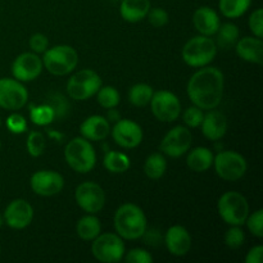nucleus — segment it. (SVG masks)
<instances>
[{
    "mask_svg": "<svg viewBox=\"0 0 263 263\" xmlns=\"http://www.w3.org/2000/svg\"><path fill=\"white\" fill-rule=\"evenodd\" d=\"M225 87L223 73L216 67H204L187 82V97L200 109H215L220 105Z\"/></svg>",
    "mask_w": 263,
    "mask_h": 263,
    "instance_id": "f257e3e1",
    "label": "nucleus"
},
{
    "mask_svg": "<svg viewBox=\"0 0 263 263\" xmlns=\"http://www.w3.org/2000/svg\"><path fill=\"white\" fill-rule=\"evenodd\" d=\"M116 233L122 239L136 240L146 231V217L143 210L133 203L122 204L115 215Z\"/></svg>",
    "mask_w": 263,
    "mask_h": 263,
    "instance_id": "f03ea898",
    "label": "nucleus"
},
{
    "mask_svg": "<svg viewBox=\"0 0 263 263\" xmlns=\"http://www.w3.org/2000/svg\"><path fill=\"white\" fill-rule=\"evenodd\" d=\"M64 158L68 166L79 174H87L97 163V153L87 139L74 138L64 149Z\"/></svg>",
    "mask_w": 263,
    "mask_h": 263,
    "instance_id": "7ed1b4c3",
    "label": "nucleus"
},
{
    "mask_svg": "<svg viewBox=\"0 0 263 263\" xmlns=\"http://www.w3.org/2000/svg\"><path fill=\"white\" fill-rule=\"evenodd\" d=\"M217 54L216 43L210 36H195L190 39L182 48V59L194 68H200L210 64Z\"/></svg>",
    "mask_w": 263,
    "mask_h": 263,
    "instance_id": "20e7f679",
    "label": "nucleus"
},
{
    "mask_svg": "<svg viewBox=\"0 0 263 263\" xmlns=\"http://www.w3.org/2000/svg\"><path fill=\"white\" fill-rule=\"evenodd\" d=\"M77 63H79V54L69 45H57L44 51V67L55 76L71 73L77 67Z\"/></svg>",
    "mask_w": 263,
    "mask_h": 263,
    "instance_id": "39448f33",
    "label": "nucleus"
},
{
    "mask_svg": "<svg viewBox=\"0 0 263 263\" xmlns=\"http://www.w3.org/2000/svg\"><path fill=\"white\" fill-rule=\"evenodd\" d=\"M217 210L220 217L231 226L244 225L249 216L248 200L238 192H228L221 195Z\"/></svg>",
    "mask_w": 263,
    "mask_h": 263,
    "instance_id": "423d86ee",
    "label": "nucleus"
},
{
    "mask_svg": "<svg viewBox=\"0 0 263 263\" xmlns=\"http://www.w3.org/2000/svg\"><path fill=\"white\" fill-rule=\"evenodd\" d=\"M92 256L103 263H117L125 256V244L118 234H99L92 240Z\"/></svg>",
    "mask_w": 263,
    "mask_h": 263,
    "instance_id": "0eeeda50",
    "label": "nucleus"
},
{
    "mask_svg": "<svg viewBox=\"0 0 263 263\" xmlns=\"http://www.w3.org/2000/svg\"><path fill=\"white\" fill-rule=\"evenodd\" d=\"M102 87V79L92 69H81L67 82V92L74 100H86L94 97Z\"/></svg>",
    "mask_w": 263,
    "mask_h": 263,
    "instance_id": "6e6552de",
    "label": "nucleus"
},
{
    "mask_svg": "<svg viewBox=\"0 0 263 263\" xmlns=\"http://www.w3.org/2000/svg\"><path fill=\"white\" fill-rule=\"evenodd\" d=\"M213 166L216 174L225 181H238L248 168L246 158L234 151L220 152L213 159Z\"/></svg>",
    "mask_w": 263,
    "mask_h": 263,
    "instance_id": "1a4fd4ad",
    "label": "nucleus"
},
{
    "mask_svg": "<svg viewBox=\"0 0 263 263\" xmlns=\"http://www.w3.org/2000/svg\"><path fill=\"white\" fill-rule=\"evenodd\" d=\"M151 108L154 117L161 122H174L181 113V103L179 98L171 91L159 90L153 92L151 99Z\"/></svg>",
    "mask_w": 263,
    "mask_h": 263,
    "instance_id": "9d476101",
    "label": "nucleus"
},
{
    "mask_svg": "<svg viewBox=\"0 0 263 263\" xmlns=\"http://www.w3.org/2000/svg\"><path fill=\"white\" fill-rule=\"evenodd\" d=\"M77 205L90 215L100 212L105 204V193L99 184L86 181L80 184L74 192Z\"/></svg>",
    "mask_w": 263,
    "mask_h": 263,
    "instance_id": "9b49d317",
    "label": "nucleus"
},
{
    "mask_svg": "<svg viewBox=\"0 0 263 263\" xmlns=\"http://www.w3.org/2000/svg\"><path fill=\"white\" fill-rule=\"evenodd\" d=\"M27 89L15 79H0V107L7 110H17L26 105Z\"/></svg>",
    "mask_w": 263,
    "mask_h": 263,
    "instance_id": "f8f14e48",
    "label": "nucleus"
},
{
    "mask_svg": "<svg viewBox=\"0 0 263 263\" xmlns=\"http://www.w3.org/2000/svg\"><path fill=\"white\" fill-rule=\"evenodd\" d=\"M193 143V135L185 126H176L171 128L161 143V151L171 158H179L190 149Z\"/></svg>",
    "mask_w": 263,
    "mask_h": 263,
    "instance_id": "ddd939ff",
    "label": "nucleus"
},
{
    "mask_svg": "<svg viewBox=\"0 0 263 263\" xmlns=\"http://www.w3.org/2000/svg\"><path fill=\"white\" fill-rule=\"evenodd\" d=\"M31 189L40 197H53L62 192L64 186V180L61 174L50 170L37 171L31 176Z\"/></svg>",
    "mask_w": 263,
    "mask_h": 263,
    "instance_id": "4468645a",
    "label": "nucleus"
},
{
    "mask_svg": "<svg viewBox=\"0 0 263 263\" xmlns=\"http://www.w3.org/2000/svg\"><path fill=\"white\" fill-rule=\"evenodd\" d=\"M43 59L36 53H22L14 59L12 64V73L21 82L33 81L43 71Z\"/></svg>",
    "mask_w": 263,
    "mask_h": 263,
    "instance_id": "2eb2a0df",
    "label": "nucleus"
},
{
    "mask_svg": "<svg viewBox=\"0 0 263 263\" xmlns=\"http://www.w3.org/2000/svg\"><path fill=\"white\" fill-rule=\"evenodd\" d=\"M4 222L14 230L27 228L33 218V208L27 200L14 199L7 205L4 211Z\"/></svg>",
    "mask_w": 263,
    "mask_h": 263,
    "instance_id": "dca6fc26",
    "label": "nucleus"
},
{
    "mask_svg": "<svg viewBox=\"0 0 263 263\" xmlns=\"http://www.w3.org/2000/svg\"><path fill=\"white\" fill-rule=\"evenodd\" d=\"M112 136L117 145L133 149L143 141V128L131 120H118L112 130Z\"/></svg>",
    "mask_w": 263,
    "mask_h": 263,
    "instance_id": "f3484780",
    "label": "nucleus"
},
{
    "mask_svg": "<svg viewBox=\"0 0 263 263\" xmlns=\"http://www.w3.org/2000/svg\"><path fill=\"white\" fill-rule=\"evenodd\" d=\"M164 243L172 256L182 257L186 256L192 248V236L184 226L175 225L167 230Z\"/></svg>",
    "mask_w": 263,
    "mask_h": 263,
    "instance_id": "a211bd4d",
    "label": "nucleus"
},
{
    "mask_svg": "<svg viewBox=\"0 0 263 263\" xmlns=\"http://www.w3.org/2000/svg\"><path fill=\"white\" fill-rule=\"evenodd\" d=\"M202 133L208 140H220L225 136L228 131V118L222 112L211 109L207 115L203 117Z\"/></svg>",
    "mask_w": 263,
    "mask_h": 263,
    "instance_id": "6ab92c4d",
    "label": "nucleus"
},
{
    "mask_svg": "<svg viewBox=\"0 0 263 263\" xmlns=\"http://www.w3.org/2000/svg\"><path fill=\"white\" fill-rule=\"evenodd\" d=\"M193 23L194 27L200 35L213 36L217 32L218 27L221 26L220 17L217 13L210 7H200L195 10L193 15Z\"/></svg>",
    "mask_w": 263,
    "mask_h": 263,
    "instance_id": "aec40b11",
    "label": "nucleus"
},
{
    "mask_svg": "<svg viewBox=\"0 0 263 263\" xmlns=\"http://www.w3.org/2000/svg\"><path fill=\"white\" fill-rule=\"evenodd\" d=\"M80 133L82 138L89 141L104 140L110 133V125L103 116H90L80 126Z\"/></svg>",
    "mask_w": 263,
    "mask_h": 263,
    "instance_id": "412c9836",
    "label": "nucleus"
},
{
    "mask_svg": "<svg viewBox=\"0 0 263 263\" xmlns=\"http://www.w3.org/2000/svg\"><path fill=\"white\" fill-rule=\"evenodd\" d=\"M236 54L243 61L254 64L263 63V43L259 37H247L239 39L235 45Z\"/></svg>",
    "mask_w": 263,
    "mask_h": 263,
    "instance_id": "4be33fe9",
    "label": "nucleus"
},
{
    "mask_svg": "<svg viewBox=\"0 0 263 263\" xmlns=\"http://www.w3.org/2000/svg\"><path fill=\"white\" fill-rule=\"evenodd\" d=\"M151 10L149 0H122L120 5L121 17L131 23L144 20Z\"/></svg>",
    "mask_w": 263,
    "mask_h": 263,
    "instance_id": "5701e85b",
    "label": "nucleus"
},
{
    "mask_svg": "<svg viewBox=\"0 0 263 263\" xmlns=\"http://www.w3.org/2000/svg\"><path fill=\"white\" fill-rule=\"evenodd\" d=\"M213 159H215V156H213L211 149L204 148V146H198L190 152L186 163L192 171L205 172L212 167Z\"/></svg>",
    "mask_w": 263,
    "mask_h": 263,
    "instance_id": "b1692460",
    "label": "nucleus"
},
{
    "mask_svg": "<svg viewBox=\"0 0 263 263\" xmlns=\"http://www.w3.org/2000/svg\"><path fill=\"white\" fill-rule=\"evenodd\" d=\"M102 230V225H100L99 218L95 217L92 215L84 216L82 218H80L79 222L76 225V233L82 240H94L98 235L100 234Z\"/></svg>",
    "mask_w": 263,
    "mask_h": 263,
    "instance_id": "393cba45",
    "label": "nucleus"
},
{
    "mask_svg": "<svg viewBox=\"0 0 263 263\" xmlns=\"http://www.w3.org/2000/svg\"><path fill=\"white\" fill-rule=\"evenodd\" d=\"M217 41L216 46L223 49V50H230L235 48L236 43L239 40V28L234 23H223L217 30Z\"/></svg>",
    "mask_w": 263,
    "mask_h": 263,
    "instance_id": "a878e982",
    "label": "nucleus"
},
{
    "mask_svg": "<svg viewBox=\"0 0 263 263\" xmlns=\"http://www.w3.org/2000/svg\"><path fill=\"white\" fill-rule=\"evenodd\" d=\"M103 163H104V167L107 168V171L112 172V174H123L131 166L130 158L125 153L113 151L107 152Z\"/></svg>",
    "mask_w": 263,
    "mask_h": 263,
    "instance_id": "bb28decb",
    "label": "nucleus"
},
{
    "mask_svg": "<svg viewBox=\"0 0 263 263\" xmlns=\"http://www.w3.org/2000/svg\"><path fill=\"white\" fill-rule=\"evenodd\" d=\"M167 162L161 153H154L146 158L144 164V172L152 180H158L166 174Z\"/></svg>",
    "mask_w": 263,
    "mask_h": 263,
    "instance_id": "cd10ccee",
    "label": "nucleus"
},
{
    "mask_svg": "<svg viewBox=\"0 0 263 263\" xmlns=\"http://www.w3.org/2000/svg\"><path fill=\"white\" fill-rule=\"evenodd\" d=\"M252 0H220L218 7L226 18H239L249 9Z\"/></svg>",
    "mask_w": 263,
    "mask_h": 263,
    "instance_id": "c85d7f7f",
    "label": "nucleus"
},
{
    "mask_svg": "<svg viewBox=\"0 0 263 263\" xmlns=\"http://www.w3.org/2000/svg\"><path fill=\"white\" fill-rule=\"evenodd\" d=\"M153 87L148 84H136L128 91V100L135 107H145L153 97Z\"/></svg>",
    "mask_w": 263,
    "mask_h": 263,
    "instance_id": "c756f323",
    "label": "nucleus"
},
{
    "mask_svg": "<svg viewBox=\"0 0 263 263\" xmlns=\"http://www.w3.org/2000/svg\"><path fill=\"white\" fill-rule=\"evenodd\" d=\"M30 118L35 125L37 126H46L50 125L55 120L54 110L49 104H40V105H31L30 107Z\"/></svg>",
    "mask_w": 263,
    "mask_h": 263,
    "instance_id": "7c9ffc66",
    "label": "nucleus"
},
{
    "mask_svg": "<svg viewBox=\"0 0 263 263\" xmlns=\"http://www.w3.org/2000/svg\"><path fill=\"white\" fill-rule=\"evenodd\" d=\"M98 103L102 105L105 109H110V108H116L120 104V92L116 87L113 86H104L100 87L97 92Z\"/></svg>",
    "mask_w": 263,
    "mask_h": 263,
    "instance_id": "2f4dec72",
    "label": "nucleus"
},
{
    "mask_svg": "<svg viewBox=\"0 0 263 263\" xmlns=\"http://www.w3.org/2000/svg\"><path fill=\"white\" fill-rule=\"evenodd\" d=\"M26 146H27V152L30 156L40 157L45 149V138L40 131H31L28 134Z\"/></svg>",
    "mask_w": 263,
    "mask_h": 263,
    "instance_id": "473e14b6",
    "label": "nucleus"
},
{
    "mask_svg": "<svg viewBox=\"0 0 263 263\" xmlns=\"http://www.w3.org/2000/svg\"><path fill=\"white\" fill-rule=\"evenodd\" d=\"M46 104L51 107L54 110L55 118H63L69 110V103L67 102L66 98L61 94H50L49 99L46 100Z\"/></svg>",
    "mask_w": 263,
    "mask_h": 263,
    "instance_id": "72a5a7b5",
    "label": "nucleus"
},
{
    "mask_svg": "<svg viewBox=\"0 0 263 263\" xmlns=\"http://www.w3.org/2000/svg\"><path fill=\"white\" fill-rule=\"evenodd\" d=\"M246 240V234L241 230L240 226H233L225 234V244L230 249H238L243 246Z\"/></svg>",
    "mask_w": 263,
    "mask_h": 263,
    "instance_id": "f704fd0d",
    "label": "nucleus"
},
{
    "mask_svg": "<svg viewBox=\"0 0 263 263\" xmlns=\"http://www.w3.org/2000/svg\"><path fill=\"white\" fill-rule=\"evenodd\" d=\"M203 117H204V115H203L202 109L195 107V105L194 107L187 108L184 112V115H182V120H184L185 125L190 128L199 127L203 121Z\"/></svg>",
    "mask_w": 263,
    "mask_h": 263,
    "instance_id": "c9c22d12",
    "label": "nucleus"
},
{
    "mask_svg": "<svg viewBox=\"0 0 263 263\" xmlns=\"http://www.w3.org/2000/svg\"><path fill=\"white\" fill-rule=\"evenodd\" d=\"M246 223L248 225L249 231L253 234L254 236L261 239L263 236V211L258 210L253 213V215L248 216Z\"/></svg>",
    "mask_w": 263,
    "mask_h": 263,
    "instance_id": "e433bc0d",
    "label": "nucleus"
},
{
    "mask_svg": "<svg viewBox=\"0 0 263 263\" xmlns=\"http://www.w3.org/2000/svg\"><path fill=\"white\" fill-rule=\"evenodd\" d=\"M146 17H148L149 23L156 28H161L168 23V13L162 8H153L149 10Z\"/></svg>",
    "mask_w": 263,
    "mask_h": 263,
    "instance_id": "4c0bfd02",
    "label": "nucleus"
},
{
    "mask_svg": "<svg viewBox=\"0 0 263 263\" xmlns=\"http://www.w3.org/2000/svg\"><path fill=\"white\" fill-rule=\"evenodd\" d=\"M7 127L13 134H23L27 130V121L18 113H13L7 118Z\"/></svg>",
    "mask_w": 263,
    "mask_h": 263,
    "instance_id": "58836bf2",
    "label": "nucleus"
},
{
    "mask_svg": "<svg viewBox=\"0 0 263 263\" xmlns=\"http://www.w3.org/2000/svg\"><path fill=\"white\" fill-rule=\"evenodd\" d=\"M125 261L127 263H152L153 257L145 249L135 248L126 253Z\"/></svg>",
    "mask_w": 263,
    "mask_h": 263,
    "instance_id": "ea45409f",
    "label": "nucleus"
},
{
    "mask_svg": "<svg viewBox=\"0 0 263 263\" xmlns=\"http://www.w3.org/2000/svg\"><path fill=\"white\" fill-rule=\"evenodd\" d=\"M249 28L256 37L262 39L263 36V10L261 8L254 10L249 17Z\"/></svg>",
    "mask_w": 263,
    "mask_h": 263,
    "instance_id": "a19ab883",
    "label": "nucleus"
},
{
    "mask_svg": "<svg viewBox=\"0 0 263 263\" xmlns=\"http://www.w3.org/2000/svg\"><path fill=\"white\" fill-rule=\"evenodd\" d=\"M49 41L44 33H33L30 37V48L32 49L33 53H44L48 49Z\"/></svg>",
    "mask_w": 263,
    "mask_h": 263,
    "instance_id": "79ce46f5",
    "label": "nucleus"
},
{
    "mask_svg": "<svg viewBox=\"0 0 263 263\" xmlns=\"http://www.w3.org/2000/svg\"><path fill=\"white\" fill-rule=\"evenodd\" d=\"M263 258V247L257 246L248 252L246 257L247 263H262Z\"/></svg>",
    "mask_w": 263,
    "mask_h": 263,
    "instance_id": "37998d69",
    "label": "nucleus"
},
{
    "mask_svg": "<svg viewBox=\"0 0 263 263\" xmlns=\"http://www.w3.org/2000/svg\"><path fill=\"white\" fill-rule=\"evenodd\" d=\"M107 120H108V122H117L118 120H121L120 113H118L115 108H110V109L108 110Z\"/></svg>",
    "mask_w": 263,
    "mask_h": 263,
    "instance_id": "c03bdc74",
    "label": "nucleus"
},
{
    "mask_svg": "<svg viewBox=\"0 0 263 263\" xmlns=\"http://www.w3.org/2000/svg\"><path fill=\"white\" fill-rule=\"evenodd\" d=\"M4 216H3V215H0V228H2V226L3 225H4Z\"/></svg>",
    "mask_w": 263,
    "mask_h": 263,
    "instance_id": "a18cd8bd",
    "label": "nucleus"
},
{
    "mask_svg": "<svg viewBox=\"0 0 263 263\" xmlns=\"http://www.w3.org/2000/svg\"><path fill=\"white\" fill-rule=\"evenodd\" d=\"M0 126H2V120H0Z\"/></svg>",
    "mask_w": 263,
    "mask_h": 263,
    "instance_id": "49530a36",
    "label": "nucleus"
},
{
    "mask_svg": "<svg viewBox=\"0 0 263 263\" xmlns=\"http://www.w3.org/2000/svg\"><path fill=\"white\" fill-rule=\"evenodd\" d=\"M0 146H2V144H0Z\"/></svg>",
    "mask_w": 263,
    "mask_h": 263,
    "instance_id": "de8ad7c7",
    "label": "nucleus"
}]
</instances>
